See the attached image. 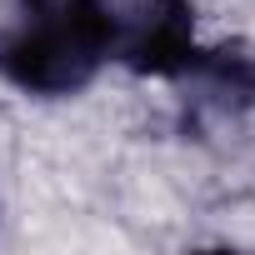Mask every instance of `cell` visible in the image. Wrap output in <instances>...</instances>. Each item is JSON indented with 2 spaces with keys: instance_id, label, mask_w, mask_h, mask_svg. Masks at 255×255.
<instances>
[{
  "instance_id": "cell-1",
  "label": "cell",
  "mask_w": 255,
  "mask_h": 255,
  "mask_svg": "<svg viewBox=\"0 0 255 255\" xmlns=\"http://www.w3.org/2000/svg\"><path fill=\"white\" fill-rule=\"evenodd\" d=\"M110 60L100 0H10L0 5V75L30 95H75Z\"/></svg>"
},
{
  "instance_id": "cell-2",
  "label": "cell",
  "mask_w": 255,
  "mask_h": 255,
  "mask_svg": "<svg viewBox=\"0 0 255 255\" xmlns=\"http://www.w3.org/2000/svg\"><path fill=\"white\" fill-rule=\"evenodd\" d=\"M110 30V60L140 75H190L205 50L195 45L190 0H100Z\"/></svg>"
}]
</instances>
